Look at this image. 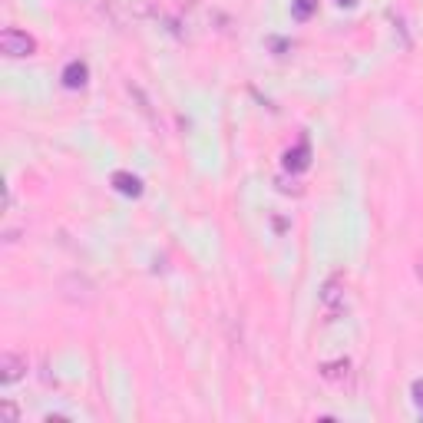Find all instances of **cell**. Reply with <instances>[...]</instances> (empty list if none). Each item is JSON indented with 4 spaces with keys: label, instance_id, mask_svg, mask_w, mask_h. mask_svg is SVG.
I'll use <instances>...</instances> for the list:
<instances>
[{
    "label": "cell",
    "instance_id": "obj_2",
    "mask_svg": "<svg viewBox=\"0 0 423 423\" xmlns=\"http://www.w3.org/2000/svg\"><path fill=\"white\" fill-rule=\"evenodd\" d=\"M83 76H86V70H83V66H70V70H66V83H70V86H80Z\"/></svg>",
    "mask_w": 423,
    "mask_h": 423
},
{
    "label": "cell",
    "instance_id": "obj_1",
    "mask_svg": "<svg viewBox=\"0 0 423 423\" xmlns=\"http://www.w3.org/2000/svg\"><path fill=\"white\" fill-rule=\"evenodd\" d=\"M0 47H4V53H10V56H27L33 50V40L27 37V33H20V30H4Z\"/></svg>",
    "mask_w": 423,
    "mask_h": 423
},
{
    "label": "cell",
    "instance_id": "obj_3",
    "mask_svg": "<svg viewBox=\"0 0 423 423\" xmlns=\"http://www.w3.org/2000/svg\"><path fill=\"white\" fill-rule=\"evenodd\" d=\"M347 4H351V0H347Z\"/></svg>",
    "mask_w": 423,
    "mask_h": 423
}]
</instances>
